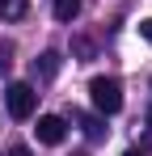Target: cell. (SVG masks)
Listing matches in <instances>:
<instances>
[{
  "label": "cell",
  "instance_id": "ba28073f",
  "mask_svg": "<svg viewBox=\"0 0 152 156\" xmlns=\"http://www.w3.org/2000/svg\"><path fill=\"white\" fill-rule=\"evenodd\" d=\"M4 156H30V148H25V144H13V148H9Z\"/></svg>",
  "mask_w": 152,
  "mask_h": 156
},
{
  "label": "cell",
  "instance_id": "3957f363",
  "mask_svg": "<svg viewBox=\"0 0 152 156\" xmlns=\"http://www.w3.org/2000/svg\"><path fill=\"white\" fill-rule=\"evenodd\" d=\"M34 135H38V144L55 148V144H63V135H68V122H63L59 114H42V118H38V127H34Z\"/></svg>",
  "mask_w": 152,
  "mask_h": 156
},
{
  "label": "cell",
  "instance_id": "8fae6325",
  "mask_svg": "<svg viewBox=\"0 0 152 156\" xmlns=\"http://www.w3.org/2000/svg\"><path fill=\"white\" fill-rule=\"evenodd\" d=\"M148 122H152V105H148Z\"/></svg>",
  "mask_w": 152,
  "mask_h": 156
},
{
  "label": "cell",
  "instance_id": "9c48e42d",
  "mask_svg": "<svg viewBox=\"0 0 152 156\" xmlns=\"http://www.w3.org/2000/svg\"><path fill=\"white\" fill-rule=\"evenodd\" d=\"M139 34H144V38L152 42V17H148V21H139Z\"/></svg>",
  "mask_w": 152,
  "mask_h": 156
},
{
  "label": "cell",
  "instance_id": "30bf717a",
  "mask_svg": "<svg viewBox=\"0 0 152 156\" xmlns=\"http://www.w3.org/2000/svg\"><path fill=\"white\" fill-rule=\"evenodd\" d=\"M123 156H139V152H135V148H131V152H123Z\"/></svg>",
  "mask_w": 152,
  "mask_h": 156
},
{
  "label": "cell",
  "instance_id": "6da1fadb",
  "mask_svg": "<svg viewBox=\"0 0 152 156\" xmlns=\"http://www.w3.org/2000/svg\"><path fill=\"white\" fill-rule=\"evenodd\" d=\"M89 101L97 114H118L123 110V84L114 76H93L89 80Z\"/></svg>",
  "mask_w": 152,
  "mask_h": 156
},
{
  "label": "cell",
  "instance_id": "7a4b0ae2",
  "mask_svg": "<svg viewBox=\"0 0 152 156\" xmlns=\"http://www.w3.org/2000/svg\"><path fill=\"white\" fill-rule=\"evenodd\" d=\"M4 105H9V114H13V118H30V114H34V105H38L34 84H25V80L9 84V89H4Z\"/></svg>",
  "mask_w": 152,
  "mask_h": 156
},
{
  "label": "cell",
  "instance_id": "277c9868",
  "mask_svg": "<svg viewBox=\"0 0 152 156\" xmlns=\"http://www.w3.org/2000/svg\"><path fill=\"white\" fill-rule=\"evenodd\" d=\"M59 63H63V55H59V51H42L38 59H34V76H38V80L59 76Z\"/></svg>",
  "mask_w": 152,
  "mask_h": 156
},
{
  "label": "cell",
  "instance_id": "5b68a950",
  "mask_svg": "<svg viewBox=\"0 0 152 156\" xmlns=\"http://www.w3.org/2000/svg\"><path fill=\"white\" fill-rule=\"evenodd\" d=\"M25 9H30V0H0V17H4V21L25 17Z\"/></svg>",
  "mask_w": 152,
  "mask_h": 156
},
{
  "label": "cell",
  "instance_id": "52a82bcc",
  "mask_svg": "<svg viewBox=\"0 0 152 156\" xmlns=\"http://www.w3.org/2000/svg\"><path fill=\"white\" fill-rule=\"evenodd\" d=\"M80 127H85V135H89V139H101V135H106V131H101V122H97V118H89V114H80Z\"/></svg>",
  "mask_w": 152,
  "mask_h": 156
},
{
  "label": "cell",
  "instance_id": "8992f818",
  "mask_svg": "<svg viewBox=\"0 0 152 156\" xmlns=\"http://www.w3.org/2000/svg\"><path fill=\"white\" fill-rule=\"evenodd\" d=\"M80 13V0H55V21H72Z\"/></svg>",
  "mask_w": 152,
  "mask_h": 156
}]
</instances>
